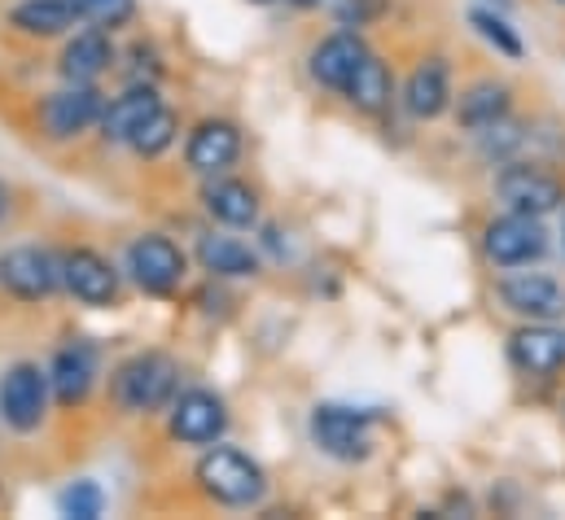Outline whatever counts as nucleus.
<instances>
[{"mask_svg":"<svg viewBox=\"0 0 565 520\" xmlns=\"http://www.w3.org/2000/svg\"><path fill=\"white\" fill-rule=\"evenodd\" d=\"M62 284L84 306H110L119 297V271L110 267V259H102L88 246L62 254Z\"/></svg>","mask_w":565,"mask_h":520,"instance_id":"nucleus-12","label":"nucleus"},{"mask_svg":"<svg viewBox=\"0 0 565 520\" xmlns=\"http://www.w3.org/2000/svg\"><path fill=\"white\" fill-rule=\"evenodd\" d=\"M184 267H189V262H184V250H180L175 241L158 237V232L137 237V241L128 246V271H132V280L141 284L145 293H158V297L175 293L180 280H184Z\"/></svg>","mask_w":565,"mask_h":520,"instance_id":"nucleus-11","label":"nucleus"},{"mask_svg":"<svg viewBox=\"0 0 565 520\" xmlns=\"http://www.w3.org/2000/svg\"><path fill=\"white\" fill-rule=\"evenodd\" d=\"M93 381H97V355L88 346H66L57 350L53 368H49V390L62 407H84L88 393H93Z\"/></svg>","mask_w":565,"mask_h":520,"instance_id":"nucleus-18","label":"nucleus"},{"mask_svg":"<svg viewBox=\"0 0 565 520\" xmlns=\"http://www.w3.org/2000/svg\"><path fill=\"white\" fill-rule=\"evenodd\" d=\"M500 4H504V9H509V4H513V0H500Z\"/></svg>","mask_w":565,"mask_h":520,"instance_id":"nucleus-34","label":"nucleus"},{"mask_svg":"<svg viewBox=\"0 0 565 520\" xmlns=\"http://www.w3.org/2000/svg\"><path fill=\"white\" fill-rule=\"evenodd\" d=\"M364 57H369V44L355 31H338V35H329V40H320L311 48V79L333 88V93H342Z\"/></svg>","mask_w":565,"mask_h":520,"instance_id":"nucleus-15","label":"nucleus"},{"mask_svg":"<svg viewBox=\"0 0 565 520\" xmlns=\"http://www.w3.org/2000/svg\"><path fill=\"white\" fill-rule=\"evenodd\" d=\"M153 110H162V97L153 93V84H132L124 97H115V101L106 106V115H102V123H97V128H102L106 140L128 144V140L145 128V119H149Z\"/></svg>","mask_w":565,"mask_h":520,"instance_id":"nucleus-20","label":"nucleus"},{"mask_svg":"<svg viewBox=\"0 0 565 520\" xmlns=\"http://www.w3.org/2000/svg\"><path fill=\"white\" fill-rule=\"evenodd\" d=\"M469 22H473V31H478L495 53H504L509 62H518V57L526 53V48H522V40H518V31H513L495 9H473V13H469Z\"/></svg>","mask_w":565,"mask_h":520,"instance_id":"nucleus-26","label":"nucleus"},{"mask_svg":"<svg viewBox=\"0 0 565 520\" xmlns=\"http://www.w3.org/2000/svg\"><path fill=\"white\" fill-rule=\"evenodd\" d=\"M193 481H198V490H202L206 499H215V503H224V508H255V503L264 499V490H268L264 468H259L250 455L233 451V446H211V451L198 459Z\"/></svg>","mask_w":565,"mask_h":520,"instance_id":"nucleus-1","label":"nucleus"},{"mask_svg":"<svg viewBox=\"0 0 565 520\" xmlns=\"http://www.w3.org/2000/svg\"><path fill=\"white\" fill-rule=\"evenodd\" d=\"M175 359L171 355H158V350H145L132 355L119 372H115V402L128 411V415H153L162 407H171L175 398Z\"/></svg>","mask_w":565,"mask_h":520,"instance_id":"nucleus-2","label":"nucleus"},{"mask_svg":"<svg viewBox=\"0 0 565 520\" xmlns=\"http://www.w3.org/2000/svg\"><path fill=\"white\" fill-rule=\"evenodd\" d=\"M482 254L500 271L531 267V262H540L548 254V232H544V224L535 215L509 210V215H500V219H491L482 228Z\"/></svg>","mask_w":565,"mask_h":520,"instance_id":"nucleus-4","label":"nucleus"},{"mask_svg":"<svg viewBox=\"0 0 565 520\" xmlns=\"http://www.w3.org/2000/svg\"><path fill=\"white\" fill-rule=\"evenodd\" d=\"M49 372L35 364H13L0 381V415L13 433H35L49 411Z\"/></svg>","mask_w":565,"mask_h":520,"instance_id":"nucleus-7","label":"nucleus"},{"mask_svg":"<svg viewBox=\"0 0 565 520\" xmlns=\"http://www.w3.org/2000/svg\"><path fill=\"white\" fill-rule=\"evenodd\" d=\"M171 437L184 446H211L228 429V407L211 390H184L171 398Z\"/></svg>","mask_w":565,"mask_h":520,"instance_id":"nucleus-8","label":"nucleus"},{"mask_svg":"<svg viewBox=\"0 0 565 520\" xmlns=\"http://www.w3.org/2000/svg\"><path fill=\"white\" fill-rule=\"evenodd\" d=\"M110 62H115L110 31H106V26H88V31H79L75 40H66L57 71H62L66 84H97V79L110 71Z\"/></svg>","mask_w":565,"mask_h":520,"instance_id":"nucleus-16","label":"nucleus"},{"mask_svg":"<svg viewBox=\"0 0 565 520\" xmlns=\"http://www.w3.org/2000/svg\"><path fill=\"white\" fill-rule=\"evenodd\" d=\"M175 136H180V119L162 106V110H153V115L145 119V128L137 131L128 144H132L141 158H158V153H167V149L175 144Z\"/></svg>","mask_w":565,"mask_h":520,"instance_id":"nucleus-25","label":"nucleus"},{"mask_svg":"<svg viewBox=\"0 0 565 520\" xmlns=\"http://www.w3.org/2000/svg\"><path fill=\"white\" fill-rule=\"evenodd\" d=\"M382 13H386V0H338V22H342L347 31L373 26Z\"/></svg>","mask_w":565,"mask_h":520,"instance_id":"nucleus-29","label":"nucleus"},{"mask_svg":"<svg viewBox=\"0 0 565 520\" xmlns=\"http://www.w3.org/2000/svg\"><path fill=\"white\" fill-rule=\"evenodd\" d=\"M509 355L526 377H553L565 368V328H557V319H526L509 337Z\"/></svg>","mask_w":565,"mask_h":520,"instance_id":"nucleus-13","label":"nucleus"},{"mask_svg":"<svg viewBox=\"0 0 565 520\" xmlns=\"http://www.w3.org/2000/svg\"><path fill=\"white\" fill-rule=\"evenodd\" d=\"M509 110H513V93H509V84L478 79V84H469V88L460 93V101H456V123L478 136V131H487L491 123L509 119Z\"/></svg>","mask_w":565,"mask_h":520,"instance_id":"nucleus-19","label":"nucleus"},{"mask_svg":"<svg viewBox=\"0 0 565 520\" xmlns=\"http://www.w3.org/2000/svg\"><path fill=\"white\" fill-rule=\"evenodd\" d=\"M447 106H451V71L443 57H425L404 84V110L429 123V119L447 115Z\"/></svg>","mask_w":565,"mask_h":520,"instance_id":"nucleus-17","label":"nucleus"},{"mask_svg":"<svg viewBox=\"0 0 565 520\" xmlns=\"http://www.w3.org/2000/svg\"><path fill=\"white\" fill-rule=\"evenodd\" d=\"M4 215H9V188L0 184V219H4Z\"/></svg>","mask_w":565,"mask_h":520,"instance_id":"nucleus-30","label":"nucleus"},{"mask_svg":"<svg viewBox=\"0 0 565 520\" xmlns=\"http://www.w3.org/2000/svg\"><path fill=\"white\" fill-rule=\"evenodd\" d=\"M289 4H298V9H316V4H324V0H289Z\"/></svg>","mask_w":565,"mask_h":520,"instance_id":"nucleus-31","label":"nucleus"},{"mask_svg":"<svg viewBox=\"0 0 565 520\" xmlns=\"http://www.w3.org/2000/svg\"><path fill=\"white\" fill-rule=\"evenodd\" d=\"M198 262L202 271L220 275V280H246V275H259V259L250 254V246H242L237 237H202L198 241Z\"/></svg>","mask_w":565,"mask_h":520,"instance_id":"nucleus-24","label":"nucleus"},{"mask_svg":"<svg viewBox=\"0 0 565 520\" xmlns=\"http://www.w3.org/2000/svg\"><path fill=\"white\" fill-rule=\"evenodd\" d=\"M250 4H277V0H250Z\"/></svg>","mask_w":565,"mask_h":520,"instance_id":"nucleus-32","label":"nucleus"},{"mask_svg":"<svg viewBox=\"0 0 565 520\" xmlns=\"http://www.w3.org/2000/svg\"><path fill=\"white\" fill-rule=\"evenodd\" d=\"M75 9H79V18H88V22H97V26H124L128 18H132V9H137V0H71Z\"/></svg>","mask_w":565,"mask_h":520,"instance_id":"nucleus-28","label":"nucleus"},{"mask_svg":"<svg viewBox=\"0 0 565 520\" xmlns=\"http://www.w3.org/2000/svg\"><path fill=\"white\" fill-rule=\"evenodd\" d=\"M75 22H79V9L71 0H22L9 9V26L22 35H35V40L66 35Z\"/></svg>","mask_w":565,"mask_h":520,"instance_id":"nucleus-23","label":"nucleus"},{"mask_svg":"<svg viewBox=\"0 0 565 520\" xmlns=\"http://www.w3.org/2000/svg\"><path fill=\"white\" fill-rule=\"evenodd\" d=\"M562 246H565V210H562Z\"/></svg>","mask_w":565,"mask_h":520,"instance_id":"nucleus-33","label":"nucleus"},{"mask_svg":"<svg viewBox=\"0 0 565 520\" xmlns=\"http://www.w3.org/2000/svg\"><path fill=\"white\" fill-rule=\"evenodd\" d=\"M0 289L18 302H44L62 289V259L40 246H18L0 254Z\"/></svg>","mask_w":565,"mask_h":520,"instance_id":"nucleus-6","label":"nucleus"},{"mask_svg":"<svg viewBox=\"0 0 565 520\" xmlns=\"http://www.w3.org/2000/svg\"><path fill=\"white\" fill-rule=\"evenodd\" d=\"M237 153H242V131H237V123H228V119H206V123H198L193 136H189V144H184V162H189V171H198V175H220V171H228V166L237 162Z\"/></svg>","mask_w":565,"mask_h":520,"instance_id":"nucleus-14","label":"nucleus"},{"mask_svg":"<svg viewBox=\"0 0 565 520\" xmlns=\"http://www.w3.org/2000/svg\"><path fill=\"white\" fill-rule=\"evenodd\" d=\"M342 97H347L355 110H364V115H386L391 101H395V75H391V66H386L377 53H369V57L360 62V71L351 75V84L342 88Z\"/></svg>","mask_w":565,"mask_h":520,"instance_id":"nucleus-22","label":"nucleus"},{"mask_svg":"<svg viewBox=\"0 0 565 520\" xmlns=\"http://www.w3.org/2000/svg\"><path fill=\"white\" fill-rule=\"evenodd\" d=\"M57 508H62V517L97 520L106 512V495H102L97 481H75V486H66V490L57 495Z\"/></svg>","mask_w":565,"mask_h":520,"instance_id":"nucleus-27","label":"nucleus"},{"mask_svg":"<svg viewBox=\"0 0 565 520\" xmlns=\"http://www.w3.org/2000/svg\"><path fill=\"white\" fill-rule=\"evenodd\" d=\"M202 206L224 228H255L259 224V193L242 180H215L202 193Z\"/></svg>","mask_w":565,"mask_h":520,"instance_id":"nucleus-21","label":"nucleus"},{"mask_svg":"<svg viewBox=\"0 0 565 520\" xmlns=\"http://www.w3.org/2000/svg\"><path fill=\"white\" fill-rule=\"evenodd\" d=\"M311 442L320 455L338 459V464H364L373 455V415L355 411V407H338L324 402L311 411Z\"/></svg>","mask_w":565,"mask_h":520,"instance_id":"nucleus-3","label":"nucleus"},{"mask_svg":"<svg viewBox=\"0 0 565 520\" xmlns=\"http://www.w3.org/2000/svg\"><path fill=\"white\" fill-rule=\"evenodd\" d=\"M495 293H500L509 315L531 319V324L535 319H562L565 315V289L553 275H544V271H518L513 267V275H504L495 284Z\"/></svg>","mask_w":565,"mask_h":520,"instance_id":"nucleus-10","label":"nucleus"},{"mask_svg":"<svg viewBox=\"0 0 565 520\" xmlns=\"http://www.w3.org/2000/svg\"><path fill=\"white\" fill-rule=\"evenodd\" d=\"M557 4H565V0H557Z\"/></svg>","mask_w":565,"mask_h":520,"instance_id":"nucleus-35","label":"nucleus"},{"mask_svg":"<svg viewBox=\"0 0 565 520\" xmlns=\"http://www.w3.org/2000/svg\"><path fill=\"white\" fill-rule=\"evenodd\" d=\"M495 197L504 210L544 219V215L565 206V184L535 162H504V171L495 175Z\"/></svg>","mask_w":565,"mask_h":520,"instance_id":"nucleus-5","label":"nucleus"},{"mask_svg":"<svg viewBox=\"0 0 565 520\" xmlns=\"http://www.w3.org/2000/svg\"><path fill=\"white\" fill-rule=\"evenodd\" d=\"M102 115H106V101L93 84H66L40 106V128L49 140H75L88 128H97Z\"/></svg>","mask_w":565,"mask_h":520,"instance_id":"nucleus-9","label":"nucleus"}]
</instances>
